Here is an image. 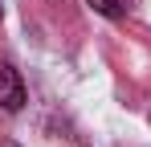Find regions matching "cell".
Masks as SVG:
<instances>
[{
	"mask_svg": "<svg viewBox=\"0 0 151 147\" xmlns=\"http://www.w3.org/2000/svg\"><path fill=\"white\" fill-rule=\"evenodd\" d=\"M0 17H4V4H0Z\"/></svg>",
	"mask_w": 151,
	"mask_h": 147,
	"instance_id": "3",
	"label": "cell"
},
{
	"mask_svg": "<svg viewBox=\"0 0 151 147\" xmlns=\"http://www.w3.org/2000/svg\"><path fill=\"white\" fill-rule=\"evenodd\" d=\"M25 98H29V94H25V82H21L17 66L0 61V106H4V110H21Z\"/></svg>",
	"mask_w": 151,
	"mask_h": 147,
	"instance_id": "1",
	"label": "cell"
},
{
	"mask_svg": "<svg viewBox=\"0 0 151 147\" xmlns=\"http://www.w3.org/2000/svg\"><path fill=\"white\" fill-rule=\"evenodd\" d=\"M86 4L102 17H123V0H86Z\"/></svg>",
	"mask_w": 151,
	"mask_h": 147,
	"instance_id": "2",
	"label": "cell"
},
{
	"mask_svg": "<svg viewBox=\"0 0 151 147\" xmlns=\"http://www.w3.org/2000/svg\"><path fill=\"white\" fill-rule=\"evenodd\" d=\"M4 147H17V143H4Z\"/></svg>",
	"mask_w": 151,
	"mask_h": 147,
	"instance_id": "4",
	"label": "cell"
}]
</instances>
